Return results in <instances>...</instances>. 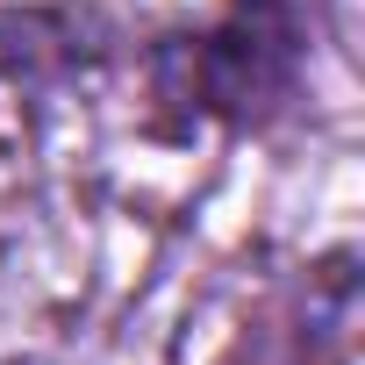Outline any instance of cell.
Masks as SVG:
<instances>
[{
  "label": "cell",
  "mask_w": 365,
  "mask_h": 365,
  "mask_svg": "<svg viewBox=\"0 0 365 365\" xmlns=\"http://www.w3.org/2000/svg\"><path fill=\"white\" fill-rule=\"evenodd\" d=\"M65 36H43L36 8H0V72L15 86H43V79H72V72H101L122 36L108 22V8L93 0H65Z\"/></svg>",
  "instance_id": "2"
},
{
  "label": "cell",
  "mask_w": 365,
  "mask_h": 365,
  "mask_svg": "<svg viewBox=\"0 0 365 365\" xmlns=\"http://www.w3.org/2000/svg\"><path fill=\"white\" fill-rule=\"evenodd\" d=\"M329 43V0H215L208 15L150 29L129 58L143 79V129L158 143L279 129Z\"/></svg>",
  "instance_id": "1"
},
{
  "label": "cell",
  "mask_w": 365,
  "mask_h": 365,
  "mask_svg": "<svg viewBox=\"0 0 365 365\" xmlns=\"http://www.w3.org/2000/svg\"><path fill=\"white\" fill-rule=\"evenodd\" d=\"M336 322H358V251H329V258L308 265V279H301V322L287 336V365H315V344ZM322 365H351V344L329 351Z\"/></svg>",
  "instance_id": "3"
}]
</instances>
